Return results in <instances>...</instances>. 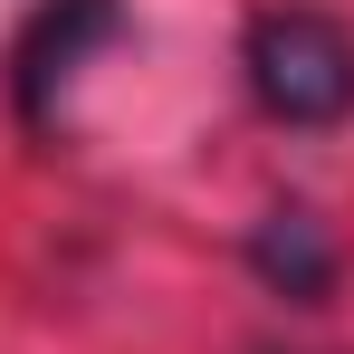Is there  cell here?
Listing matches in <instances>:
<instances>
[{
  "label": "cell",
  "mask_w": 354,
  "mask_h": 354,
  "mask_svg": "<svg viewBox=\"0 0 354 354\" xmlns=\"http://www.w3.org/2000/svg\"><path fill=\"white\" fill-rule=\"evenodd\" d=\"M239 67L259 115L278 124H345L354 115V29L316 0H278L239 29Z\"/></svg>",
  "instance_id": "cell-1"
},
{
  "label": "cell",
  "mask_w": 354,
  "mask_h": 354,
  "mask_svg": "<svg viewBox=\"0 0 354 354\" xmlns=\"http://www.w3.org/2000/svg\"><path fill=\"white\" fill-rule=\"evenodd\" d=\"M115 19H124L115 0H39V10H29V29H19V48H10V96H19L29 124L48 115V96L77 77L86 48L115 39Z\"/></svg>",
  "instance_id": "cell-2"
},
{
  "label": "cell",
  "mask_w": 354,
  "mask_h": 354,
  "mask_svg": "<svg viewBox=\"0 0 354 354\" xmlns=\"http://www.w3.org/2000/svg\"><path fill=\"white\" fill-rule=\"evenodd\" d=\"M249 268L268 288H288V297H326L335 288V239H326L316 211H268L259 239H249Z\"/></svg>",
  "instance_id": "cell-3"
}]
</instances>
